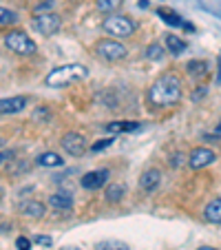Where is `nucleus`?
Returning a JSON list of instances; mask_svg holds the SVG:
<instances>
[{"mask_svg": "<svg viewBox=\"0 0 221 250\" xmlns=\"http://www.w3.org/2000/svg\"><path fill=\"white\" fill-rule=\"evenodd\" d=\"M179 100H181V80L177 78V73H164L148 89V102L157 109L175 106Z\"/></svg>", "mask_w": 221, "mask_h": 250, "instance_id": "nucleus-1", "label": "nucleus"}, {"mask_svg": "<svg viewBox=\"0 0 221 250\" xmlns=\"http://www.w3.org/2000/svg\"><path fill=\"white\" fill-rule=\"evenodd\" d=\"M89 76V69L84 64H62L58 69H53L47 76V86H56V89H62V86H71L76 82L84 80Z\"/></svg>", "mask_w": 221, "mask_h": 250, "instance_id": "nucleus-2", "label": "nucleus"}, {"mask_svg": "<svg viewBox=\"0 0 221 250\" xmlns=\"http://www.w3.org/2000/svg\"><path fill=\"white\" fill-rule=\"evenodd\" d=\"M104 31L108 36H115V38H128L135 33V22H133L128 16L122 14H111L104 20Z\"/></svg>", "mask_w": 221, "mask_h": 250, "instance_id": "nucleus-3", "label": "nucleus"}, {"mask_svg": "<svg viewBox=\"0 0 221 250\" xmlns=\"http://www.w3.org/2000/svg\"><path fill=\"white\" fill-rule=\"evenodd\" d=\"M5 47L18 56H33L38 51V44L33 42L24 31H9L5 36Z\"/></svg>", "mask_w": 221, "mask_h": 250, "instance_id": "nucleus-4", "label": "nucleus"}, {"mask_svg": "<svg viewBox=\"0 0 221 250\" xmlns=\"http://www.w3.org/2000/svg\"><path fill=\"white\" fill-rule=\"evenodd\" d=\"M126 47H124L122 42H118V40H100L98 44H95V56L100 58V60H106V62H118V60H124L126 58Z\"/></svg>", "mask_w": 221, "mask_h": 250, "instance_id": "nucleus-5", "label": "nucleus"}, {"mask_svg": "<svg viewBox=\"0 0 221 250\" xmlns=\"http://www.w3.org/2000/svg\"><path fill=\"white\" fill-rule=\"evenodd\" d=\"M62 27V18L58 14H33V29L40 36H53Z\"/></svg>", "mask_w": 221, "mask_h": 250, "instance_id": "nucleus-6", "label": "nucleus"}, {"mask_svg": "<svg viewBox=\"0 0 221 250\" xmlns=\"http://www.w3.org/2000/svg\"><path fill=\"white\" fill-rule=\"evenodd\" d=\"M60 146H62V151L69 153L71 157H82L86 153V146H89V144H86L84 135H80V133H76V131H69L62 135Z\"/></svg>", "mask_w": 221, "mask_h": 250, "instance_id": "nucleus-7", "label": "nucleus"}, {"mask_svg": "<svg viewBox=\"0 0 221 250\" xmlns=\"http://www.w3.org/2000/svg\"><path fill=\"white\" fill-rule=\"evenodd\" d=\"M215 160H217V155L210 148H195L188 157V164H190V168L197 170V168H206V166L212 164Z\"/></svg>", "mask_w": 221, "mask_h": 250, "instance_id": "nucleus-8", "label": "nucleus"}, {"mask_svg": "<svg viewBox=\"0 0 221 250\" xmlns=\"http://www.w3.org/2000/svg\"><path fill=\"white\" fill-rule=\"evenodd\" d=\"M108 175H111V173H108L106 168L91 170V173H86L84 177H82V186H84L86 190H98V188H102V186L106 184Z\"/></svg>", "mask_w": 221, "mask_h": 250, "instance_id": "nucleus-9", "label": "nucleus"}, {"mask_svg": "<svg viewBox=\"0 0 221 250\" xmlns=\"http://www.w3.org/2000/svg\"><path fill=\"white\" fill-rule=\"evenodd\" d=\"M27 106V98L24 95H14V98H2L0 100V115H16Z\"/></svg>", "mask_w": 221, "mask_h": 250, "instance_id": "nucleus-10", "label": "nucleus"}, {"mask_svg": "<svg viewBox=\"0 0 221 250\" xmlns=\"http://www.w3.org/2000/svg\"><path fill=\"white\" fill-rule=\"evenodd\" d=\"M20 212L29 219H42L44 212H47V206L42 202H38V199H27V202L20 204Z\"/></svg>", "mask_w": 221, "mask_h": 250, "instance_id": "nucleus-11", "label": "nucleus"}, {"mask_svg": "<svg viewBox=\"0 0 221 250\" xmlns=\"http://www.w3.org/2000/svg\"><path fill=\"white\" fill-rule=\"evenodd\" d=\"M160 182H161V173L157 168H148L141 173L140 177V188L146 190V193H153L155 188H160Z\"/></svg>", "mask_w": 221, "mask_h": 250, "instance_id": "nucleus-12", "label": "nucleus"}, {"mask_svg": "<svg viewBox=\"0 0 221 250\" xmlns=\"http://www.w3.org/2000/svg\"><path fill=\"white\" fill-rule=\"evenodd\" d=\"M49 206L56 210H71L73 208V197L69 193H53L49 197Z\"/></svg>", "mask_w": 221, "mask_h": 250, "instance_id": "nucleus-13", "label": "nucleus"}, {"mask_svg": "<svg viewBox=\"0 0 221 250\" xmlns=\"http://www.w3.org/2000/svg\"><path fill=\"white\" fill-rule=\"evenodd\" d=\"M203 217H206V222L221 224V197H217V199H212V202L206 204V208H203Z\"/></svg>", "mask_w": 221, "mask_h": 250, "instance_id": "nucleus-14", "label": "nucleus"}, {"mask_svg": "<svg viewBox=\"0 0 221 250\" xmlns=\"http://www.w3.org/2000/svg\"><path fill=\"white\" fill-rule=\"evenodd\" d=\"M36 164L42 166V168H60L62 164H64V160H62L58 153H42V155H38V160H36Z\"/></svg>", "mask_w": 221, "mask_h": 250, "instance_id": "nucleus-15", "label": "nucleus"}, {"mask_svg": "<svg viewBox=\"0 0 221 250\" xmlns=\"http://www.w3.org/2000/svg\"><path fill=\"white\" fill-rule=\"evenodd\" d=\"M141 124L137 122H108L106 126H104V131L106 133H131V131H137Z\"/></svg>", "mask_w": 221, "mask_h": 250, "instance_id": "nucleus-16", "label": "nucleus"}, {"mask_svg": "<svg viewBox=\"0 0 221 250\" xmlns=\"http://www.w3.org/2000/svg\"><path fill=\"white\" fill-rule=\"evenodd\" d=\"M124 195H126V186L124 184H111L106 188V195H104V197H106L108 204H118V202H122Z\"/></svg>", "mask_w": 221, "mask_h": 250, "instance_id": "nucleus-17", "label": "nucleus"}, {"mask_svg": "<svg viewBox=\"0 0 221 250\" xmlns=\"http://www.w3.org/2000/svg\"><path fill=\"white\" fill-rule=\"evenodd\" d=\"M157 16L164 18L170 27H183V20L179 18V14H175V11L168 9V7H160V9H157Z\"/></svg>", "mask_w": 221, "mask_h": 250, "instance_id": "nucleus-18", "label": "nucleus"}, {"mask_svg": "<svg viewBox=\"0 0 221 250\" xmlns=\"http://www.w3.org/2000/svg\"><path fill=\"white\" fill-rule=\"evenodd\" d=\"M124 0H95V7H98L102 14H115V11L122 7Z\"/></svg>", "mask_w": 221, "mask_h": 250, "instance_id": "nucleus-19", "label": "nucleus"}, {"mask_svg": "<svg viewBox=\"0 0 221 250\" xmlns=\"http://www.w3.org/2000/svg\"><path fill=\"white\" fill-rule=\"evenodd\" d=\"M186 69H188L190 76H197V78H203L208 73V64L203 60H190L186 64Z\"/></svg>", "mask_w": 221, "mask_h": 250, "instance_id": "nucleus-20", "label": "nucleus"}, {"mask_svg": "<svg viewBox=\"0 0 221 250\" xmlns=\"http://www.w3.org/2000/svg\"><path fill=\"white\" fill-rule=\"evenodd\" d=\"M95 250H128V244L120 239H106V241H98Z\"/></svg>", "mask_w": 221, "mask_h": 250, "instance_id": "nucleus-21", "label": "nucleus"}, {"mask_svg": "<svg viewBox=\"0 0 221 250\" xmlns=\"http://www.w3.org/2000/svg\"><path fill=\"white\" fill-rule=\"evenodd\" d=\"M166 47H168L175 56L181 53V51H186V42H183L181 38H177V36H166Z\"/></svg>", "mask_w": 221, "mask_h": 250, "instance_id": "nucleus-22", "label": "nucleus"}, {"mask_svg": "<svg viewBox=\"0 0 221 250\" xmlns=\"http://www.w3.org/2000/svg\"><path fill=\"white\" fill-rule=\"evenodd\" d=\"M164 53H166V49L161 47L160 42H153V44H148V47H146V56H148V60H161V58H164Z\"/></svg>", "mask_w": 221, "mask_h": 250, "instance_id": "nucleus-23", "label": "nucleus"}, {"mask_svg": "<svg viewBox=\"0 0 221 250\" xmlns=\"http://www.w3.org/2000/svg\"><path fill=\"white\" fill-rule=\"evenodd\" d=\"M18 22V14L11 9H5V7H0V24H16Z\"/></svg>", "mask_w": 221, "mask_h": 250, "instance_id": "nucleus-24", "label": "nucleus"}, {"mask_svg": "<svg viewBox=\"0 0 221 250\" xmlns=\"http://www.w3.org/2000/svg\"><path fill=\"white\" fill-rule=\"evenodd\" d=\"M7 164H9V168H7L9 175H22L29 170V162H7Z\"/></svg>", "mask_w": 221, "mask_h": 250, "instance_id": "nucleus-25", "label": "nucleus"}, {"mask_svg": "<svg viewBox=\"0 0 221 250\" xmlns=\"http://www.w3.org/2000/svg\"><path fill=\"white\" fill-rule=\"evenodd\" d=\"M53 7H56V0H42L33 7V14H51Z\"/></svg>", "mask_w": 221, "mask_h": 250, "instance_id": "nucleus-26", "label": "nucleus"}, {"mask_svg": "<svg viewBox=\"0 0 221 250\" xmlns=\"http://www.w3.org/2000/svg\"><path fill=\"white\" fill-rule=\"evenodd\" d=\"M36 122H47L49 118H51V113H49V109L47 106H40V109H36L33 111V115H31Z\"/></svg>", "mask_w": 221, "mask_h": 250, "instance_id": "nucleus-27", "label": "nucleus"}, {"mask_svg": "<svg viewBox=\"0 0 221 250\" xmlns=\"http://www.w3.org/2000/svg\"><path fill=\"white\" fill-rule=\"evenodd\" d=\"M113 144V140H100V142H95L93 146H91V151H104V148H108Z\"/></svg>", "mask_w": 221, "mask_h": 250, "instance_id": "nucleus-28", "label": "nucleus"}, {"mask_svg": "<svg viewBox=\"0 0 221 250\" xmlns=\"http://www.w3.org/2000/svg\"><path fill=\"white\" fill-rule=\"evenodd\" d=\"M16 248L18 250H31V241H29L27 237H18V239H16Z\"/></svg>", "mask_w": 221, "mask_h": 250, "instance_id": "nucleus-29", "label": "nucleus"}, {"mask_svg": "<svg viewBox=\"0 0 221 250\" xmlns=\"http://www.w3.org/2000/svg\"><path fill=\"white\" fill-rule=\"evenodd\" d=\"M33 241H36V244H38V246H44V248H49V246H53V239H51V237H44V235L36 237V239H33Z\"/></svg>", "mask_w": 221, "mask_h": 250, "instance_id": "nucleus-30", "label": "nucleus"}, {"mask_svg": "<svg viewBox=\"0 0 221 250\" xmlns=\"http://www.w3.org/2000/svg\"><path fill=\"white\" fill-rule=\"evenodd\" d=\"M181 164H183V155H181V153H177V155L170 157V166H173V168H179Z\"/></svg>", "mask_w": 221, "mask_h": 250, "instance_id": "nucleus-31", "label": "nucleus"}, {"mask_svg": "<svg viewBox=\"0 0 221 250\" xmlns=\"http://www.w3.org/2000/svg\"><path fill=\"white\" fill-rule=\"evenodd\" d=\"M14 160V151H2L0 153V164H5V162Z\"/></svg>", "mask_w": 221, "mask_h": 250, "instance_id": "nucleus-32", "label": "nucleus"}, {"mask_svg": "<svg viewBox=\"0 0 221 250\" xmlns=\"http://www.w3.org/2000/svg\"><path fill=\"white\" fill-rule=\"evenodd\" d=\"M201 95H206V89H203V86L201 89H197V93H193V100H199Z\"/></svg>", "mask_w": 221, "mask_h": 250, "instance_id": "nucleus-33", "label": "nucleus"}, {"mask_svg": "<svg viewBox=\"0 0 221 250\" xmlns=\"http://www.w3.org/2000/svg\"><path fill=\"white\" fill-rule=\"evenodd\" d=\"M199 250H217V248H210V246H199Z\"/></svg>", "mask_w": 221, "mask_h": 250, "instance_id": "nucleus-34", "label": "nucleus"}, {"mask_svg": "<svg viewBox=\"0 0 221 250\" xmlns=\"http://www.w3.org/2000/svg\"><path fill=\"white\" fill-rule=\"evenodd\" d=\"M217 82H221V60H219V76H217Z\"/></svg>", "mask_w": 221, "mask_h": 250, "instance_id": "nucleus-35", "label": "nucleus"}, {"mask_svg": "<svg viewBox=\"0 0 221 250\" xmlns=\"http://www.w3.org/2000/svg\"><path fill=\"white\" fill-rule=\"evenodd\" d=\"M217 135H221V124H219V126H217Z\"/></svg>", "mask_w": 221, "mask_h": 250, "instance_id": "nucleus-36", "label": "nucleus"}, {"mask_svg": "<svg viewBox=\"0 0 221 250\" xmlns=\"http://www.w3.org/2000/svg\"><path fill=\"white\" fill-rule=\"evenodd\" d=\"M62 250H80V248H69V246H66V248H62Z\"/></svg>", "mask_w": 221, "mask_h": 250, "instance_id": "nucleus-37", "label": "nucleus"}, {"mask_svg": "<svg viewBox=\"0 0 221 250\" xmlns=\"http://www.w3.org/2000/svg\"><path fill=\"white\" fill-rule=\"evenodd\" d=\"M2 144H5V140H2V137H0V146H2Z\"/></svg>", "mask_w": 221, "mask_h": 250, "instance_id": "nucleus-38", "label": "nucleus"}]
</instances>
